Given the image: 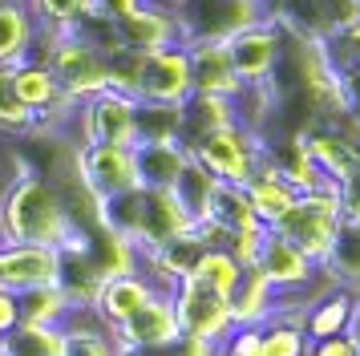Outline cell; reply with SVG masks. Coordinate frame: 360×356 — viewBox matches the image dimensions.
<instances>
[{
    "label": "cell",
    "mask_w": 360,
    "mask_h": 356,
    "mask_svg": "<svg viewBox=\"0 0 360 356\" xmlns=\"http://www.w3.org/2000/svg\"><path fill=\"white\" fill-rule=\"evenodd\" d=\"M214 186H219V178L214 174H207L202 166H198L195 158H186V166H182V174L174 178V198L182 203V210L195 219V227L202 223V215H207V203H211V194H214Z\"/></svg>",
    "instance_id": "obj_23"
},
{
    "label": "cell",
    "mask_w": 360,
    "mask_h": 356,
    "mask_svg": "<svg viewBox=\"0 0 360 356\" xmlns=\"http://www.w3.org/2000/svg\"><path fill=\"white\" fill-rule=\"evenodd\" d=\"M324 53H328V61L336 65L340 73L360 69V20L344 25L340 32H332V37L324 41Z\"/></svg>",
    "instance_id": "obj_29"
},
{
    "label": "cell",
    "mask_w": 360,
    "mask_h": 356,
    "mask_svg": "<svg viewBox=\"0 0 360 356\" xmlns=\"http://www.w3.org/2000/svg\"><path fill=\"white\" fill-rule=\"evenodd\" d=\"M304 146L308 154L316 158L320 174L336 186H348L352 178L360 174V142L348 138L344 129L336 126H308L304 129Z\"/></svg>",
    "instance_id": "obj_14"
},
{
    "label": "cell",
    "mask_w": 360,
    "mask_h": 356,
    "mask_svg": "<svg viewBox=\"0 0 360 356\" xmlns=\"http://www.w3.org/2000/svg\"><path fill=\"white\" fill-rule=\"evenodd\" d=\"M29 4H33L41 41L77 32L89 16H98V0H29Z\"/></svg>",
    "instance_id": "obj_20"
},
{
    "label": "cell",
    "mask_w": 360,
    "mask_h": 356,
    "mask_svg": "<svg viewBox=\"0 0 360 356\" xmlns=\"http://www.w3.org/2000/svg\"><path fill=\"white\" fill-rule=\"evenodd\" d=\"M308 356H360V348L348 336H332V340H316V348Z\"/></svg>",
    "instance_id": "obj_33"
},
{
    "label": "cell",
    "mask_w": 360,
    "mask_h": 356,
    "mask_svg": "<svg viewBox=\"0 0 360 356\" xmlns=\"http://www.w3.org/2000/svg\"><path fill=\"white\" fill-rule=\"evenodd\" d=\"M41 29L29 0H0V65H20L37 53Z\"/></svg>",
    "instance_id": "obj_18"
},
{
    "label": "cell",
    "mask_w": 360,
    "mask_h": 356,
    "mask_svg": "<svg viewBox=\"0 0 360 356\" xmlns=\"http://www.w3.org/2000/svg\"><path fill=\"white\" fill-rule=\"evenodd\" d=\"M154 295H158V291L146 284V275H142V272H122V275L101 279L94 304H98V312L105 316L110 328H122V324L130 320V316H138Z\"/></svg>",
    "instance_id": "obj_15"
},
{
    "label": "cell",
    "mask_w": 360,
    "mask_h": 356,
    "mask_svg": "<svg viewBox=\"0 0 360 356\" xmlns=\"http://www.w3.org/2000/svg\"><path fill=\"white\" fill-rule=\"evenodd\" d=\"M0 356H65V336L53 324H17L0 336Z\"/></svg>",
    "instance_id": "obj_22"
},
{
    "label": "cell",
    "mask_w": 360,
    "mask_h": 356,
    "mask_svg": "<svg viewBox=\"0 0 360 356\" xmlns=\"http://www.w3.org/2000/svg\"><path fill=\"white\" fill-rule=\"evenodd\" d=\"M247 191V203H251V210H255V219H259L267 231H276L288 215H292V207H295V198L300 194L279 178V170L267 162V154H263V166L255 170V178L243 186Z\"/></svg>",
    "instance_id": "obj_17"
},
{
    "label": "cell",
    "mask_w": 360,
    "mask_h": 356,
    "mask_svg": "<svg viewBox=\"0 0 360 356\" xmlns=\"http://www.w3.org/2000/svg\"><path fill=\"white\" fill-rule=\"evenodd\" d=\"M134 101H154V106H186L195 94V73H191V49L166 45L154 53H138L130 81Z\"/></svg>",
    "instance_id": "obj_5"
},
{
    "label": "cell",
    "mask_w": 360,
    "mask_h": 356,
    "mask_svg": "<svg viewBox=\"0 0 360 356\" xmlns=\"http://www.w3.org/2000/svg\"><path fill=\"white\" fill-rule=\"evenodd\" d=\"M61 284V247L0 243V291H33Z\"/></svg>",
    "instance_id": "obj_10"
},
{
    "label": "cell",
    "mask_w": 360,
    "mask_h": 356,
    "mask_svg": "<svg viewBox=\"0 0 360 356\" xmlns=\"http://www.w3.org/2000/svg\"><path fill=\"white\" fill-rule=\"evenodd\" d=\"M255 267L267 275V284L276 291H292V288H308L320 263H311L292 239H283L279 231H267L259 243V255H255Z\"/></svg>",
    "instance_id": "obj_12"
},
{
    "label": "cell",
    "mask_w": 360,
    "mask_h": 356,
    "mask_svg": "<svg viewBox=\"0 0 360 356\" xmlns=\"http://www.w3.org/2000/svg\"><path fill=\"white\" fill-rule=\"evenodd\" d=\"M77 170H82V182L101 203L142 186L134 146H77Z\"/></svg>",
    "instance_id": "obj_9"
},
{
    "label": "cell",
    "mask_w": 360,
    "mask_h": 356,
    "mask_svg": "<svg viewBox=\"0 0 360 356\" xmlns=\"http://www.w3.org/2000/svg\"><path fill=\"white\" fill-rule=\"evenodd\" d=\"M134 154H138L142 186H174V178L182 174V166L191 158L182 142H138Z\"/></svg>",
    "instance_id": "obj_19"
},
{
    "label": "cell",
    "mask_w": 360,
    "mask_h": 356,
    "mask_svg": "<svg viewBox=\"0 0 360 356\" xmlns=\"http://www.w3.org/2000/svg\"><path fill=\"white\" fill-rule=\"evenodd\" d=\"M114 336V348L117 352H134V348H166V344H174L182 336L179 332V320H174V304L162 300V295H154L138 316L114 328L110 332Z\"/></svg>",
    "instance_id": "obj_13"
},
{
    "label": "cell",
    "mask_w": 360,
    "mask_h": 356,
    "mask_svg": "<svg viewBox=\"0 0 360 356\" xmlns=\"http://www.w3.org/2000/svg\"><path fill=\"white\" fill-rule=\"evenodd\" d=\"M20 324H53L65 316L69 307V295L61 284H53V288H33V291H20Z\"/></svg>",
    "instance_id": "obj_27"
},
{
    "label": "cell",
    "mask_w": 360,
    "mask_h": 356,
    "mask_svg": "<svg viewBox=\"0 0 360 356\" xmlns=\"http://www.w3.org/2000/svg\"><path fill=\"white\" fill-rule=\"evenodd\" d=\"M324 267L336 272L344 288H360V223H340Z\"/></svg>",
    "instance_id": "obj_25"
},
{
    "label": "cell",
    "mask_w": 360,
    "mask_h": 356,
    "mask_svg": "<svg viewBox=\"0 0 360 356\" xmlns=\"http://www.w3.org/2000/svg\"><path fill=\"white\" fill-rule=\"evenodd\" d=\"M61 336H65V356H122L110 332H61Z\"/></svg>",
    "instance_id": "obj_30"
},
{
    "label": "cell",
    "mask_w": 360,
    "mask_h": 356,
    "mask_svg": "<svg viewBox=\"0 0 360 356\" xmlns=\"http://www.w3.org/2000/svg\"><path fill=\"white\" fill-rule=\"evenodd\" d=\"M344 223V210H340V186L336 182H324L320 191L300 194L295 198L292 215L276 227L283 239H292L311 263H324L328 251H332V239Z\"/></svg>",
    "instance_id": "obj_4"
},
{
    "label": "cell",
    "mask_w": 360,
    "mask_h": 356,
    "mask_svg": "<svg viewBox=\"0 0 360 356\" xmlns=\"http://www.w3.org/2000/svg\"><path fill=\"white\" fill-rule=\"evenodd\" d=\"M174 320H179V332L191 340H207V344H223L235 328V316H231V295H223L219 288H211L207 279L198 275H186L174 295Z\"/></svg>",
    "instance_id": "obj_6"
},
{
    "label": "cell",
    "mask_w": 360,
    "mask_h": 356,
    "mask_svg": "<svg viewBox=\"0 0 360 356\" xmlns=\"http://www.w3.org/2000/svg\"><path fill=\"white\" fill-rule=\"evenodd\" d=\"M138 142H182V106L138 101Z\"/></svg>",
    "instance_id": "obj_26"
},
{
    "label": "cell",
    "mask_w": 360,
    "mask_h": 356,
    "mask_svg": "<svg viewBox=\"0 0 360 356\" xmlns=\"http://www.w3.org/2000/svg\"><path fill=\"white\" fill-rule=\"evenodd\" d=\"M77 146H138V101L122 89H101L73 110Z\"/></svg>",
    "instance_id": "obj_7"
},
{
    "label": "cell",
    "mask_w": 360,
    "mask_h": 356,
    "mask_svg": "<svg viewBox=\"0 0 360 356\" xmlns=\"http://www.w3.org/2000/svg\"><path fill=\"white\" fill-rule=\"evenodd\" d=\"M191 73H195V94H219L235 97L243 89V81L231 69L227 41H191Z\"/></svg>",
    "instance_id": "obj_16"
},
{
    "label": "cell",
    "mask_w": 360,
    "mask_h": 356,
    "mask_svg": "<svg viewBox=\"0 0 360 356\" xmlns=\"http://www.w3.org/2000/svg\"><path fill=\"white\" fill-rule=\"evenodd\" d=\"M344 336H348V340L360 348V295L352 300V320H348V332H344Z\"/></svg>",
    "instance_id": "obj_34"
},
{
    "label": "cell",
    "mask_w": 360,
    "mask_h": 356,
    "mask_svg": "<svg viewBox=\"0 0 360 356\" xmlns=\"http://www.w3.org/2000/svg\"><path fill=\"white\" fill-rule=\"evenodd\" d=\"M117 41L130 53H154V49L179 45L182 41V20L174 4L166 0H146L142 8H134L126 20H117Z\"/></svg>",
    "instance_id": "obj_11"
},
{
    "label": "cell",
    "mask_w": 360,
    "mask_h": 356,
    "mask_svg": "<svg viewBox=\"0 0 360 356\" xmlns=\"http://www.w3.org/2000/svg\"><path fill=\"white\" fill-rule=\"evenodd\" d=\"M146 0H98V16L101 20H110V25H117V20H126V16L134 13V8H142Z\"/></svg>",
    "instance_id": "obj_31"
},
{
    "label": "cell",
    "mask_w": 360,
    "mask_h": 356,
    "mask_svg": "<svg viewBox=\"0 0 360 356\" xmlns=\"http://www.w3.org/2000/svg\"><path fill=\"white\" fill-rule=\"evenodd\" d=\"M41 61H49L57 85L65 89L77 106L98 97L101 89H110V65H105V53H101L82 29L65 32V37H49V41H37V53Z\"/></svg>",
    "instance_id": "obj_2"
},
{
    "label": "cell",
    "mask_w": 360,
    "mask_h": 356,
    "mask_svg": "<svg viewBox=\"0 0 360 356\" xmlns=\"http://www.w3.org/2000/svg\"><path fill=\"white\" fill-rule=\"evenodd\" d=\"M186 154L219 182L247 186L255 178V170L263 166V138L243 126H223L195 138V142H186Z\"/></svg>",
    "instance_id": "obj_3"
},
{
    "label": "cell",
    "mask_w": 360,
    "mask_h": 356,
    "mask_svg": "<svg viewBox=\"0 0 360 356\" xmlns=\"http://www.w3.org/2000/svg\"><path fill=\"white\" fill-rule=\"evenodd\" d=\"M263 356H308V332L295 320H271L263 332Z\"/></svg>",
    "instance_id": "obj_28"
},
{
    "label": "cell",
    "mask_w": 360,
    "mask_h": 356,
    "mask_svg": "<svg viewBox=\"0 0 360 356\" xmlns=\"http://www.w3.org/2000/svg\"><path fill=\"white\" fill-rule=\"evenodd\" d=\"M352 288H340L324 295L320 304L308 307V316H304V332L311 340H332V336H344L348 332V320H352Z\"/></svg>",
    "instance_id": "obj_21"
},
{
    "label": "cell",
    "mask_w": 360,
    "mask_h": 356,
    "mask_svg": "<svg viewBox=\"0 0 360 356\" xmlns=\"http://www.w3.org/2000/svg\"><path fill=\"white\" fill-rule=\"evenodd\" d=\"M20 324V300L17 291H0V336L4 332H13Z\"/></svg>",
    "instance_id": "obj_32"
},
{
    "label": "cell",
    "mask_w": 360,
    "mask_h": 356,
    "mask_svg": "<svg viewBox=\"0 0 360 356\" xmlns=\"http://www.w3.org/2000/svg\"><path fill=\"white\" fill-rule=\"evenodd\" d=\"M85 235L73 227L61 194L33 170H20L0 194V243H45L69 247Z\"/></svg>",
    "instance_id": "obj_1"
},
{
    "label": "cell",
    "mask_w": 360,
    "mask_h": 356,
    "mask_svg": "<svg viewBox=\"0 0 360 356\" xmlns=\"http://www.w3.org/2000/svg\"><path fill=\"white\" fill-rule=\"evenodd\" d=\"M37 129V113L20 101L13 85V65H0V134L4 138H29Z\"/></svg>",
    "instance_id": "obj_24"
},
{
    "label": "cell",
    "mask_w": 360,
    "mask_h": 356,
    "mask_svg": "<svg viewBox=\"0 0 360 356\" xmlns=\"http://www.w3.org/2000/svg\"><path fill=\"white\" fill-rule=\"evenodd\" d=\"M227 53H231V69H235V77L243 85L271 81L279 69V57H283V29H279V20L263 16L255 25L239 29L227 41Z\"/></svg>",
    "instance_id": "obj_8"
}]
</instances>
